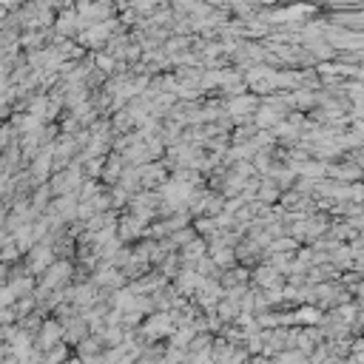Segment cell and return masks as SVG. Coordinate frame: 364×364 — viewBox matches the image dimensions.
<instances>
[{"label": "cell", "mask_w": 364, "mask_h": 364, "mask_svg": "<svg viewBox=\"0 0 364 364\" xmlns=\"http://www.w3.org/2000/svg\"><path fill=\"white\" fill-rule=\"evenodd\" d=\"M91 333V327H88V321L85 318H68V321H63V341L68 344V347H77L85 336Z\"/></svg>", "instance_id": "2"}, {"label": "cell", "mask_w": 364, "mask_h": 364, "mask_svg": "<svg viewBox=\"0 0 364 364\" xmlns=\"http://www.w3.org/2000/svg\"><path fill=\"white\" fill-rule=\"evenodd\" d=\"M105 350H108V344H105L102 333H88V336L74 347V355H77V358H91V355H102Z\"/></svg>", "instance_id": "3"}, {"label": "cell", "mask_w": 364, "mask_h": 364, "mask_svg": "<svg viewBox=\"0 0 364 364\" xmlns=\"http://www.w3.org/2000/svg\"><path fill=\"white\" fill-rule=\"evenodd\" d=\"M219 316H222L225 321H233V316H236V304H222V310H219Z\"/></svg>", "instance_id": "6"}, {"label": "cell", "mask_w": 364, "mask_h": 364, "mask_svg": "<svg viewBox=\"0 0 364 364\" xmlns=\"http://www.w3.org/2000/svg\"><path fill=\"white\" fill-rule=\"evenodd\" d=\"M31 350L34 353H43V350H48L51 344H57V341H63V324L60 321H46V324H40L37 327V333L31 336Z\"/></svg>", "instance_id": "1"}, {"label": "cell", "mask_w": 364, "mask_h": 364, "mask_svg": "<svg viewBox=\"0 0 364 364\" xmlns=\"http://www.w3.org/2000/svg\"><path fill=\"white\" fill-rule=\"evenodd\" d=\"M210 344H213V336L210 333H193L191 341H188V347H185V353H208Z\"/></svg>", "instance_id": "5"}, {"label": "cell", "mask_w": 364, "mask_h": 364, "mask_svg": "<svg viewBox=\"0 0 364 364\" xmlns=\"http://www.w3.org/2000/svg\"><path fill=\"white\" fill-rule=\"evenodd\" d=\"M80 361H82V364H108V361H105V353H102V355H91V358H80Z\"/></svg>", "instance_id": "7"}, {"label": "cell", "mask_w": 364, "mask_h": 364, "mask_svg": "<svg viewBox=\"0 0 364 364\" xmlns=\"http://www.w3.org/2000/svg\"><path fill=\"white\" fill-rule=\"evenodd\" d=\"M37 355H40V364H63L71 353H68V344L65 341H57V344H51L48 350H43Z\"/></svg>", "instance_id": "4"}, {"label": "cell", "mask_w": 364, "mask_h": 364, "mask_svg": "<svg viewBox=\"0 0 364 364\" xmlns=\"http://www.w3.org/2000/svg\"><path fill=\"white\" fill-rule=\"evenodd\" d=\"M242 364H253V361H250V358H245V361H242Z\"/></svg>", "instance_id": "8"}]
</instances>
